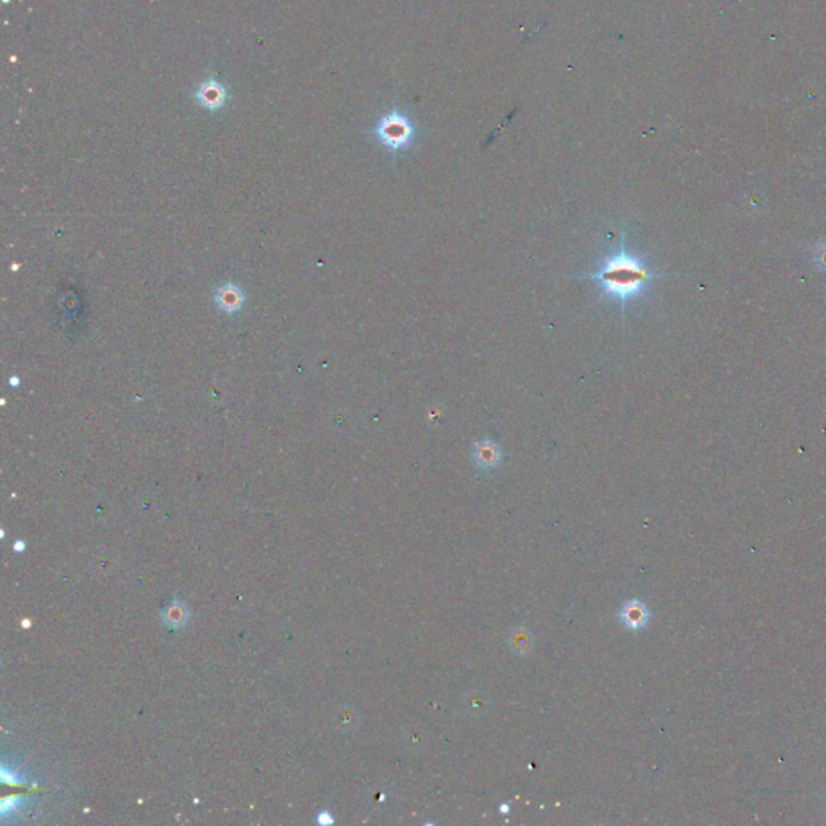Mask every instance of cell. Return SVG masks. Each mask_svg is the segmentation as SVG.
<instances>
[{"label": "cell", "instance_id": "cell-1", "mask_svg": "<svg viewBox=\"0 0 826 826\" xmlns=\"http://www.w3.org/2000/svg\"><path fill=\"white\" fill-rule=\"evenodd\" d=\"M578 278L597 281L602 286L605 296L615 297L620 302L622 314L625 315L627 302L643 294L655 275L638 255L631 254L627 249V238L623 233L617 252L605 257L596 273L583 275Z\"/></svg>", "mask_w": 826, "mask_h": 826}, {"label": "cell", "instance_id": "cell-2", "mask_svg": "<svg viewBox=\"0 0 826 826\" xmlns=\"http://www.w3.org/2000/svg\"><path fill=\"white\" fill-rule=\"evenodd\" d=\"M374 135H376L378 141L384 147L392 152H397L412 142L415 130L407 116L399 114V112H391V114L384 115L378 121L376 128H374Z\"/></svg>", "mask_w": 826, "mask_h": 826}, {"label": "cell", "instance_id": "cell-3", "mask_svg": "<svg viewBox=\"0 0 826 826\" xmlns=\"http://www.w3.org/2000/svg\"><path fill=\"white\" fill-rule=\"evenodd\" d=\"M194 97H196V100L204 109L215 112L223 109L224 104H227L228 91L222 81L207 79L197 87L196 92H194Z\"/></svg>", "mask_w": 826, "mask_h": 826}, {"label": "cell", "instance_id": "cell-4", "mask_svg": "<svg viewBox=\"0 0 826 826\" xmlns=\"http://www.w3.org/2000/svg\"><path fill=\"white\" fill-rule=\"evenodd\" d=\"M215 302L227 314H236L244 305V292L236 284H227L217 291Z\"/></svg>", "mask_w": 826, "mask_h": 826}, {"label": "cell", "instance_id": "cell-5", "mask_svg": "<svg viewBox=\"0 0 826 826\" xmlns=\"http://www.w3.org/2000/svg\"><path fill=\"white\" fill-rule=\"evenodd\" d=\"M620 617H622V622L631 629L643 628L649 622L648 609L639 600H629L628 604H625Z\"/></svg>", "mask_w": 826, "mask_h": 826}, {"label": "cell", "instance_id": "cell-6", "mask_svg": "<svg viewBox=\"0 0 826 826\" xmlns=\"http://www.w3.org/2000/svg\"><path fill=\"white\" fill-rule=\"evenodd\" d=\"M473 459L481 468H494L500 461L499 445L492 441H480L473 449Z\"/></svg>", "mask_w": 826, "mask_h": 826}, {"label": "cell", "instance_id": "cell-7", "mask_svg": "<svg viewBox=\"0 0 826 826\" xmlns=\"http://www.w3.org/2000/svg\"><path fill=\"white\" fill-rule=\"evenodd\" d=\"M510 648L525 655L531 650V634L525 628H517L510 633Z\"/></svg>", "mask_w": 826, "mask_h": 826}, {"label": "cell", "instance_id": "cell-8", "mask_svg": "<svg viewBox=\"0 0 826 826\" xmlns=\"http://www.w3.org/2000/svg\"><path fill=\"white\" fill-rule=\"evenodd\" d=\"M466 710L471 713H484L486 712V697L484 696H475L470 694L466 697Z\"/></svg>", "mask_w": 826, "mask_h": 826}, {"label": "cell", "instance_id": "cell-9", "mask_svg": "<svg viewBox=\"0 0 826 826\" xmlns=\"http://www.w3.org/2000/svg\"><path fill=\"white\" fill-rule=\"evenodd\" d=\"M818 263L822 265L823 268H826V250H823V252H820V255H818Z\"/></svg>", "mask_w": 826, "mask_h": 826}]
</instances>
